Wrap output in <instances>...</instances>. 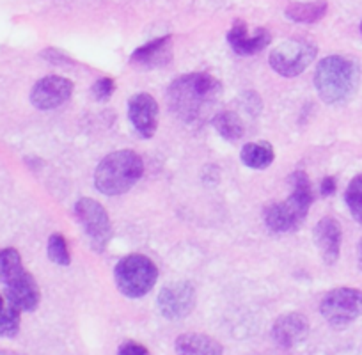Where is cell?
Segmentation results:
<instances>
[{"label": "cell", "instance_id": "1", "mask_svg": "<svg viewBox=\"0 0 362 355\" xmlns=\"http://www.w3.org/2000/svg\"><path fill=\"white\" fill-rule=\"evenodd\" d=\"M222 95L221 80L210 73H187L170 82L169 107L181 123L201 127L211 120Z\"/></svg>", "mask_w": 362, "mask_h": 355}, {"label": "cell", "instance_id": "2", "mask_svg": "<svg viewBox=\"0 0 362 355\" xmlns=\"http://www.w3.org/2000/svg\"><path fill=\"white\" fill-rule=\"evenodd\" d=\"M361 83V68L344 55H329L322 59L315 71V87L320 98L329 105L348 102Z\"/></svg>", "mask_w": 362, "mask_h": 355}, {"label": "cell", "instance_id": "3", "mask_svg": "<svg viewBox=\"0 0 362 355\" xmlns=\"http://www.w3.org/2000/svg\"><path fill=\"white\" fill-rule=\"evenodd\" d=\"M291 194L288 199L274 203L264 210V224L274 233H290L300 228L308 217L315 196L308 174L297 170L290 178Z\"/></svg>", "mask_w": 362, "mask_h": 355}, {"label": "cell", "instance_id": "4", "mask_svg": "<svg viewBox=\"0 0 362 355\" xmlns=\"http://www.w3.org/2000/svg\"><path fill=\"white\" fill-rule=\"evenodd\" d=\"M144 163L132 149H119L107 155L95 170V185L105 196H121L134 189L142 178Z\"/></svg>", "mask_w": 362, "mask_h": 355}, {"label": "cell", "instance_id": "5", "mask_svg": "<svg viewBox=\"0 0 362 355\" xmlns=\"http://www.w3.org/2000/svg\"><path fill=\"white\" fill-rule=\"evenodd\" d=\"M116 286L124 297L141 298L148 295L158 279L156 264L144 254H130L117 261L114 269Z\"/></svg>", "mask_w": 362, "mask_h": 355}, {"label": "cell", "instance_id": "6", "mask_svg": "<svg viewBox=\"0 0 362 355\" xmlns=\"http://www.w3.org/2000/svg\"><path fill=\"white\" fill-rule=\"evenodd\" d=\"M316 54L318 48L313 41L304 37H291L272 50L270 66L279 75L291 78L304 73L315 61Z\"/></svg>", "mask_w": 362, "mask_h": 355}, {"label": "cell", "instance_id": "7", "mask_svg": "<svg viewBox=\"0 0 362 355\" xmlns=\"http://www.w3.org/2000/svg\"><path fill=\"white\" fill-rule=\"evenodd\" d=\"M75 215L96 252H103L112 240V224L103 204L90 197H82L75 204Z\"/></svg>", "mask_w": 362, "mask_h": 355}, {"label": "cell", "instance_id": "8", "mask_svg": "<svg viewBox=\"0 0 362 355\" xmlns=\"http://www.w3.org/2000/svg\"><path fill=\"white\" fill-rule=\"evenodd\" d=\"M323 318L336 329H343L362 316V290L336 288L330 290L320 304Z\"/></svg>", "mask_w": 362, "mask_h": 355}, {"label": "cell", "instance_id": "9", "mask_svg": "<svg viewBox=\"0 0 362 355\" xmlns=\"http://www.w3.org/2000/svg\"><path fill=\"white\" fill-rule=\"evenodd\" d=\"M158 311L167 320H181L192 313L196 305V288L187 281H177L162 288L158 293Z\"/></svg>", "mask_w": 362, "mask_h": 355}, {"label": "cell", "instance_id": "10", "mask_svg": "<svg viewBox=\"0 0 362 355\" xmlns=\"http://www.w3.org/2000/svg\"><path fill=\"white\" fill-rule=\"evenodd\" d=\"M73 95V82L59 75H48L37 80L30 91V103L40 110H54L64 105Z\"/></svg>", "mask_w": 362, "mask_h": 355}, {"label": "cell", "instance_id": "11", "mask_svg": "<svg viewBox=\"0 0 362 355\" xmlns=\"http://www.w3.org/2000/svg\"><path fill=\"white\" fill-rule=\"evenodd\" d=\"M158 103L148 93H137L128 100V120L142 139H151L158 128Z\"/></svg>", "mask_w": 362, "mask_h": 355}, {"label": "cell", "instance_id": "12", "mask_svg": "<svg viewBox=\"0 0 362 355\" xmlns=\"http://www.w3.org/2000/svg\"><path fill=\"white\" fill-rule=\"evenodd\" d=\"M272 41L270 33L264 27H257L256 33L249 34V27L243 20H236L235 25L228 33V43L233 48V52L242 57L256 55L263 52Z\"/></svg>", "mask_w": 362, "mask_h": 355}, {"label": "cell", "instance_id": "13", "mask_svg": "<svg viewBox=\"0 0 362 355\" xmlns=\"http://www.w3.org/2000/svg\"><path fill=\"white\" fill-rule=\"evenodd\" d=\"M309 336V322L300 313H288L279 316L272 327V339L281 348H295Z\"/></svg>", "mask_w": 362, "mask_h": 355}, {"label": "cell", "instance_id": "14", "mask_svg": "<svg viewBox=\"0 0 362 355\" xmlns=\"http://www.w3.org/2000/svg\"><path fill=\"white\" fill-rule=\"evenodd\" d=\"M173 61V36H162L148 41L132 54L130 64L139 69L163 68Z\"/></svg>", "mask_w": 362, "mask_h": 355}, {"label": "cell", "instance_id": "15", "mask_svg": "<svg viewBox=\"0 0 362 355\" xmlns=\"http://www.w3.org/2000/svg\"><path fill=\"white\" fill-rule=\"evenodd\" d=\"M6 298L20 311H36L41 301V291L36 279L29 272H23L9 284H6Z\"/></svg>", "mask_w": 362, "mask_h": 355}, {"label": "cell", "instance_id": "16", "mask_svg": "<svg viewBox=\"0 0 362 355\" xmlns=\"http://www.w3.org/2000/svg\"><path fill=\"white\" fill-rule=\"evenodd\" d=\"M343 231L341 224L334 217H323L315 228V242L320 256L327 264H334L339 260Z\"/></svg>", "mask_w": 362, "mask_h": 355}, {"label": "cell", "instance_id": "17", "mask_svg": "<svg viewBox=\"0 0 362 355\" xmlns=\"http://www.w3.org/2000/svg\"><path fill=\"white\" fill-rule=\"evenodd\" d=\"M177 355H222L224 348L215 337L201 332H185L174 343Z\"/></svg>", "mask_w": 362, "mask_h": 355}, {"label": "cell", "instance_id": "18", "mask_svg": "<svg viewBox=\"0 0 362 355\" xmlns=\"http://www.w3.org/2000/svg\"><path fill=\"white\" fill-rule=\"evenodd\" d=\"M276 158V151L272 148L270 142H249L242 148V153H240V160L243 162V165H247L249 169L261 170L267 169V167L272 165Z\"/></svg>", "mask_w": 362, "mask_h": 355}, {"label": "cell", "instance_id": "19", "mask_svg": "<svg viewBox=\"0 0 362 355\" xmlns=\"http://www.w3.org/2000/svg\"><path fill=\"white\" fill-rule=\"evenodd\" d=\"M211 123H214L217 134L228 142H236L245 135V127H243L242 117L236 112H233V110L217 112L214 120H211Z\"/></svg>", "mask_w": 362, "mask_h": 355}, {"label": "cell", "instance_id": "20", "mask_svg": "<svg viewBox=\"0 0 362 355\" xmlns=\"http://www.w3.org/2000/svg\"><path fill=\"white\" fill-rule=\"evenodd\" d=\"M325 0H315V2H295L286 8V18L297 23H315L322 20L327 13Z\"/></svg>", "mask_w": 362, "mask_h": 355}, {"label": "cell", "instance_id": "21", "mask_svg": "<svg viewBox=\"0 0 362 355\" xmlns=\"http://www.w3.org/2000/svg\"><path fill=\"white\" fill-rule=\"evenodd\" d=\"M23 272L25 270H23L22 256H20L18 250L13 249V247L0 249V283L9 284L16 277L22 276Z\"/></svg>", "mask_w": 362, "mask_h": 355}, {"label": "cell", "instance_id": "22", "mask_svg": "<svg viewBox=\"0 0 362 355\" xmlns=\"http://www.w3.org/2000/svg\"><path fill=\"white\" fill-rule=\"evenodd\" d=\"M20 323H22L20 309L8 302V305L0 309V337H15L20 332Z\"/></svg>", "mask_w": 362, "mask_h": 355}, {"label": "cell", "instance_id": "23", "mask_svg": "<svg viewBox=\"0 0 362 355\" xmlns=\"http://www.w3.org/2000/svg\"><path fill=\"white\" fill-rule=\"evenodd\" d=\"M47 252L50 261H54L55 264H61V267H68L71 263V254H69L68 242H66L64 236L61 233H54V235L48 238V247Z\"/></svg>", "mask_w": 362, "mask_h": 355}, {"label": "cell", "instance_id": "24", "mask_svg": "<svg viewBox=\"0 0 362 355\" xmlns=\"http://www.w3.org/2000/svg\"><path fill=\"white\" fill-rule=\"evenodd\" d=\"M344 199H346L348 210L354 215L355 221L362 224V174H357L351 180L346 189V194H344Z\"/></svg>", "mask_w": 362, "mask_h": 355}, {"label": "cell", "instance_id": "25", "mask_svg": "<svg viewBox=\"0 0 362 355\" xmlns=\"http://www.w3.org/2000/svg\"><path fill=\"white\" fill-rule=\"evenodd\" d=\"M116 91V82L110 76H103V78L96 80L95 86H93V95L98 102H107L110 96Z\"/></svg>", "mask_w": 362, "mask_h": 355}, {"label": "cell", "instance_id": "26", "mask_svg": "<svg viewBox=\"0 0 362 355\" xmlns=\"http://www.w3.org/2000/svg\"><path fill=\"white\" fill-rule=\"evenodd\" d=\"M117 355H151L144 344L137 343V341H124L117 348Z\"/></svg>", "mask_w": 362, "mask_h": 355}, {"label": "cell", "instance_id": "27", "mask_svg": "<svg viewBox=\"0 0 362 355\" xmlns=\"http://www.w3.org/2000/svg\"><path fill=\"white\" fill-rule=\"evenodd\" d=\"M336 178L334 176H327L322 180V187H320V190H322V196L323 197H330L336 194Z\"/></svg>", "mask_w": 362, "mask_h": 355}, {"label": "cell", "instance_id": "28", "mask_svg": "<svg viewBox=\"0 0 362 355\" xmlns=\"http://www.w3.org/2000/svg\"><path fill=\"white\" fill-rule=\"evenodd\" d=\"M358 269L362 270V238L358 242Z\"/></svg>", "mask_w": 362, "mask_h": 355}, {"label": "cell", "instance_id": "29", "mask_svg": "<svg viewBox=\"0 0 362 355\" xmlns=\"http://www.w3.org/2000/svg\"><path fill=\"white\" fill-rule=\"evenodd\" d=\"M0 355H25V354H20V351H15V350H0Z\"/></svg>", "mask_w": 362, "mask_h": 355}, {"label": "cell", "instance_id": "30", "mask_svg": "<svg viewBox=\"0 0 362 355\" xmlns=\"http://www.w3.org/2000/svg\"><path fill=\"white\" fill-rule=\"evenodd\" d=\"M4 298H2V297H0V309H2V308H4Z\"/></svg>", "mask_w": 362, "mask_h": 355}, {"label": "cell", "instance_id": "31", "mask_svg": "<svg viewBox=\"0 0 362 355\" xmlns=\"http://www.w3.org/2000/svg\"><path fill=\"white\" fill-rule=\"evenodd\" d=\"M361 33H362V23H361Z\"/></svg>", "mask_w": 362, "mask_h": 355}]
</instances>
